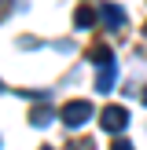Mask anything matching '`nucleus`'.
Returning a JSON list of instances; mask_svg holds the SVG:
<instances>
[{
    "label": "nucleus",
    "instance_id": "obj_12",
    "mask_svg": "<svg viewBox=\"0 0 147 150\" xmlns=\"http://www.w3.org/2000/svg\"><path fill=\"white\" fill-rule=\"evenodd\" d=\"M143 33H147V26H143Z\"/></svg>",
    "mask_w": 147,
    "mask_h": 150
},
{
    "label": "nucleus",
    "instance_id": "obj_9",
    "mask_svg": "<svg viewBox=\"0 0 147 150\" xmlns=\"http://www.w3.org/2000/svg\"><path fill=\"white\" fill-rule=\"evenodd\" d=\"M110 150H132V143H129V139H118V143L110 146Z\"/></svg>",
    "mask_w": 147,
    "mask_h": 150
},
{
    "label": "nucleus",
    "instance_id": "obj_10",
    "mask_svg": "<svg viewBox=\"0 0 147 150\" xmlns=\"http://www.w3.org/2000/svg\"><path fill=\"white\" fill-rule=\"evenodd\" d=\"M143 103H147V88H143Z\"/></svg>",
    "mask_w": 147,
    "mask_h": 150
},
{
    "label": "nucleus",
    "instance_id": "obj_3",
    "mask_svg": "<svg viewBox=\"0 0 147 150\" xmlns=\"http://www.w3.org/2000/svg\"><path fill=\"white\" fill-rule=\"evenodd\" d=\"M99 18H103L107 29H121V26H125V11H121L118 4H103V7H99Z\"/></svg>",
    "mask_w": 147,
    "mask_h": 150
},
{
    "label": "nucleus",
    "instance_id": "obj_6",
    "mask_svg": "<svg viewBox=\"0 0 147 150\" xmlns=\"http://www.w3.org/2000/svg\"><path fill=\"white\" fill-rule=\"evenodd\" d=\"M96 18H99V15H96L92 7H77V15H74V26H77V29H88V26H96Z\"/></svg>",
    "mask_w": 147,
    "mask_h": 150
},
{
    "label": "nucleus",
    "instance_id": "obj_7",
    "mask_svg": "<svg viewBox=\"0 0 147 150\" xmlns=\"http://www.w3.org/2000/svg\"><path fill=\"white\" fill-rule=\"evenodd\" d=\"M88 59H92V62H99V66L114 62V55H110V48H107V44H92V48H88Z\"/></svg>",
    "mask_w": 147,
    "mask_h": 150
},
{
    "label": "nucleus",
    "instance_id": "obj_5",
    "mask_svg": "<svg viewBox=\"0 0 147 150\" xmlns=\"http://www.w3.org/2000/svg\"><path fill=\"white\" fill-rule=\"evenodd\" d=\"M110 88H114V62L99 66V73H96V92H103V95H107Z\"/></svg>",
    "mask_w": 147,
    "mask_h": 150
},
{
    "label": "nucleus",
    "instance_id": "obj_1",
    "mask_svg": "<svg viewBox=\"0 0 147 150\" xmlns=\"http://www.w3.org/2000/svg\"><path fill=\"white\" fill-rule=\"evenodd\" d=\"M59 117H63V125H66V128H81V125L92 117V103H85V99L66 103V106L59 110Z\"/></svg>",
    "mask_w": 147,
    "mask_h": 150
},
{
    "label": "nucleus",
    "instance_id": "obj_11",
    "mask_svg": "<svg viewBox=\"0 0 147 150\" xmlns=\"http://www.w3.org/2000/svg\"><path fill=\"white\" fill-rule=\"evenodd\" d=\"M0 92H4V81H0Z\"/></svg>",
    "mask_w": 147,
    "mask_h": 150
},
{
    "label": "nucleus",
    "instance_id": "obj_2",
    "mask_svg": "<svg viewBox=\"0 0 147 150\" xmlns=\"http://www.w3.org/2000/svg\"><path fill=\"white\" fill-rule=\"evenodd\" d=\"M99 125H103L107 132H121L125 125H129V110H125V106H103Z\"/></svg>",
    "mask_w": 147,
    "mask_h": 150
},
{
    "label": "nucleus",
    "instance_id": "obj_4",
    "mask_svg": "<svg viewBox=\"0 0 147 150\" xmlns=\"http://www.w3.org/2000/svg\"><path fill=\"white\" fill-rule=\"evenodd\" d=\"M51 117H55V110L48 106V99H44V103H37V106L29 110V125H33V128H44V125H51Z\"/></svg>",
    "mask_w": 147,
    "mask_h": 150
},
{
    "label": "nucleus",
    "instance_id": "obj_8",
    "mask_svg": "<svg viewBox=\"0 0 147 150\" xmlns=\"http://www.w3.org/2000/svg\"><path fill=\"white\" fill-rule=\"evenodd\" d=\"M70 150H96L92 139H77V143H70Z\"/></svg>",
    "mask_w": 147,
    "mask_h": 150
},
{
    "label": "nucleus",
    "instance_id": "obj_13",
    "mask_svg": "<svg viewBox=\"0 0 147 150\" xmlns=\"http://www.w3.org/2000/svg\"><path fill=\"white\" fill-rule=\"evenodd\" d=\"M44 150H51V146H44Z\"/></svg>",
    "mask_w": 147,
    "mask_h": 150
}]
</instances>
